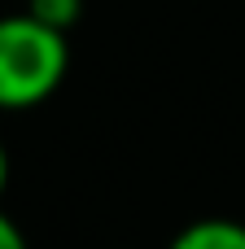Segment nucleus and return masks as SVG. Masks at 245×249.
Listing matches in <instances>:
<instances>
[{"label":"nucleus","instance_id":"nucleus-2","mask_svg":"<svg viewBox=\"0 0 245 249\" xmlns=\"http://www.w3.org/2000/svg\"><path fill=\"white\" fill-rule=\"evenodd\" d=\"M167 249H245V223H237V219H197Z\"/></svg>","mask_w":245,"mask_h":249},{"label":"nucleus","instance_id":"nucleus-5","mask_svg":"<svg viewBox=\"0 0 245 249\" xmlns=\"http://www.w3.org/2000/svg\"><path fill=\"white\" fill-rule=\"evenodd\" d=\"M4 188H9V149L0 144V197H4Z\"/></svg>","mask_w":245,"mask_h":249},{"label":"nucleus","instance_id":"nucleus-1","mask_svg":"<svg viewBox=\"0 0 245 249\" xmlns=\"http://www.w3.org/2000/svg\"><path fill=\"white\" fill-rule=\"evenodd\" d=\"M70 70L66 31L44 26L39 18L9 13L0 18V109L44 105Z\"/></svg>","mask_w":245,"mask_h":249},{"label":"nucleus","instance_id":"nucleus-4","mask_svg":"<svg viewBox=\"0 0 245 249\" xmlns=\"http://www.w3.org/2000/svg\"><path fill=\"white\" fill-rule=\"evenodd\" d=\"M0 249H26V236H22V228L0 210Z\"/></svg>","mask_w":245,"mask_h":249},{"label":"nucleus","instance_id":"nucleus-3","mask_svg":"<svg viewBox=\"0 0 245 249\" xmlns=\"http://www.w3.org/2000/svg\"><path fill=\"white\" fill-rule=\"evenodd\" d=\"M26 13H31V18H39L44 26L66 31V35H70V26L83 18V0H26Z\"/></svg>","mask_w":245,"mask_h":249}]
</instances>
